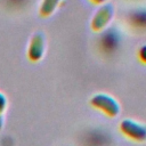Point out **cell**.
<instances>
[{
    "label": "cell",
    "instance_id": "cell-1",
    "mask_svg": "<svg viewBox=\"0 0 146 146\" xmlns=\"http://www.w3.org/2000/svg\"><path fill=\"white\" fill-rule=\"evenodd\" d=\"M89 102L94 108H96L97 111L107 115L108 117L117 116L120 113V110H121L119 102L114 97H112L107 94H103V92L96 94L90 98Z\"/></svg>",
    "mask_w": 146,
    "mask_h": 146
},
{
    "label": "cell",
    "instance_id": "cell-2",
    "mask_svg": "<svg viewBox=\"0 0 146 146\" xmlns=\"http://www.w3.org/2000/svg\"><path fill=\"white\" fill-rule=\"evenodd\" d=\"M119 129L128 139L136 143L146 141V125L132 119H124L120 122Z\"/></svg>",
    "mask_w": 146,
    "mask_h": 146
},
{
    "label": "cell",
    "instance_id": "cell-3",
    "mask_svg": "<svg viewBox=\"0 0 146 146\" xmlns=\"http://www.w3.org/2000/svg\"><path fill=\"white\" fill-rule=\"evenodd\" d=\"M113 16V7L110 3L102 5L91 18V29L94 31H100L106 27Z\"/></svg>",
    "mask_w": 146,
    "mask_h": 146
},
{
    "label": "cell",
    "instance_id": "cell-4",
    "mask_svg": "<svg viewBox=\"0 0 146 146\" xmlns=\"http://www.w3.org/2000/svg\"><path fill=\"white\" fill-rule=\"evenodd\" d=\"M44 52V36L41 32L32 35L27 46V57L31 62H38L42 58Z\"/></svg>",
    "mask_w": 146,
    "mask_h": 146
},
{
    "label": "cell",
    "instance_id": "cell-5",
    "mask_svg": "<svg viewBox=\"0 0 146 146\" xmlns=\"http://www.w3.org/2000/svg\"><path fill=\"white\" fill-rule=\"evenodd\" d=\"M119 42V35L115 31L108 30L102 38V46L106 50H113Z\"/></svg>",
    "mask_w": 146,
    "mask_h": 146
},
{
    "label": "cell",
    "instance_id": "cell-6",
    "mask_svg": "<svg viewBox=\"0 0 146 146\" xmlns=\"http://www.w3.org/2000/svg\"><path fill=\"white\" fill-rule=\"evenodd\" d=\"M130 22L137 27L146 29V8H140L131 13Z\"/></svg>",
    "mask_w": 146,
    "mask_h": 146
},
{
    "label": "cell",
    "instance_id": "cell-7",
    "mask_svg": "<svg viewBox=\"0 0 146 146\" xmlns=\"http://www.w3.org/2000/svg\"><path fill=\"white\" fill-rule=\"evenodd\" d=\"M59 0H42L40 5V15L43 17H47L54 13L56 7L58 6Z\"/></svg>",
    "mask_w": 146,
    "mask_h": 146
},
{
    "label": "cell",
    "instance_id": "cell-8",
    "mask_svg": "<svg viewBox=\"0 0 146 146\" xmlns=\"http://www.w3.org/2000/svg\"><path fill=\"white\" fill-rule=\"evenodd\" d=\"M137 56H138L139 60H140L143 64L146 65V43L139 47V49H138V51H137Z\"/></svg>",
    "mask_w": 146,
    "mask_h": 146
},
{
    "label": "cell",
    "instance_id": "cell-9",
    "mask_svg": "<svg viewBox=\"0 0 146 146\" xmlns=\"http://www.w3.org/2000/svg\"><path fill=\"white\" fill-rule=\"evenodd\" d=\"M6 107H7V98L3 94L0 92V115H2Z\"/></svg>",
    "mask_w": 146,
    "mask_h": 146
},
{
    "label": "cell",
    "instance_id": "cell-10",
    "mask_svg": "<svg viewBox=\"0 0 146 146\" xmlns=\"http://www.w3.org/2000/svg\"><path fill=\"white\" fill-rule=\"evenodd\" d=\"M2 125H3V116L0 115V130L2 129Z\"/></svg>",
    "mask_w": 146,
    "mask_h": 146
},
{
    "label": "cell",
    "instance_id": "cell-11",
    "mask_svg": "<svg viewBox=\"0 0 146 146\" xmlns=\"http://www.w3.org/2000/svg\"><path fill=\"white\" fill-rule=\"evenodd\" d=\"M91 2H94V3H102V2H104L105 0H90Z\"/></svg>",
    "mask_w": 146,
    "mask_h": 146
}]
</instances>
